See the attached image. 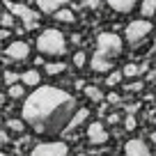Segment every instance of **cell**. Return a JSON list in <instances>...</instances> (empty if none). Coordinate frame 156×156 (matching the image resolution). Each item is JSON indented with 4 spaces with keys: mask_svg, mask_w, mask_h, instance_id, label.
<instances>
[{
    "mask_svg": "<svg viewBox=\"0 0 156 156\" xmlns=\"http://www.w3.org/2000/svg\"><path fill=\"white\" fill-rule=\"evenodd\" d=\"M76 110V99L69 92L53 85H37L25 97L23 122L39 136H58L67 131Z\"/></svg>",
    "mask_w": 156,
    "mask_h": 156,
    "instance_id": "6da1fadb",
    "label": "cell"
},
{
    "mask_svg": "<svg viewBox=\"0 0 156 156\" xmlns=\"http://www.w3.org/2000/svg\"><path fill=\"white\" fill-rule=\"evenodd\" d=\"M23 126H25L23 119H9V122H7V129L14 131V133H23Z\"/></svg>",
    "mask_w": 156,
    "mask_h": 156,
    "instance_id": "603a6c76",
    "label": "cell"
},
{
    "mask_svg": "<svg viewBox=\"0 0 156 156\" xmlns=\"http://www.w3.org/2000/svg\"><path fill=\"white\" fill-rule=\"evenodd\" d=\"M154 156H156V151H154Z\"/></svg>",
    "mask_w": 156,
    "mask_h": 156,
    "instance_id": "d590c367",
    "label": "cell"
},
{
    "mask_svg": "<svg viewBox=\"0 0 156 156\" xmlns=\"http://www.w3.org/2000/svg\"><path fill=\"white\" fill-rule=\"evenodd\" d=\"M151 142H156V131H154V133H151Z\"/></svg>",
    "mask_w": 156,
    "mask_h": 156,
    "instance_id": "1f68e13d",
    "label": "cell"
},
{
    "mask_svg": "<svg viewBox=\"0 0 156 156\" xmlns=\"http://www.w3.org/2000/svg\"><path fill=\"white\" fill-rule=\"evenodd\" d=\"M37 48L41 55H48V58H60V55L67 53V39L62 37V32L55 28H48L37 37Z\"/></svg>",
    "mask_w": 156,
    "mask_h": 156,
    "instance_id": "7a4b0ae2",
    "label": "cell"
},
{
    "mask_svg": "<svg viewBox=\"0 0 156 156\" xmlns=\"http://www.w3.org/2000/svg\"><path fill=\"white\" fill-rule=\"evenodd\" d=\"M83 5H85V7H92V9H97V7H99V0H83Z\"/></svg>",
    "mask_w": 156,
    "mask_h": 156,
    "instance_id": "83f0119b",
    "label": "cell"
},
{
    "mask_svg": "<svg viewBox=\"0 0 156 156\" xmlns=\"http://www.w3.org/2000/svg\"><path fill=\"white\" fill-rule=\"evenodd\" d=\"M69 5V0H37V7L44 14H55V12L60 9V7Z\"/></svg>",
    "mask_w": 156,
    "mask_h": 156,
    "instance_id": "8fae6325",
    "label": "cell"
},
{
    "mask_svg": "<svg viewBox=\"0 0 156 156\" xmlns=\"http://www.w3.org/2000/svg\"><path fill=\"white\" fill-rule=\"evenodd\" d=\"M87 140L92 142V145H106L108 142V131L106 126H103L101 122H92L87 126Z\"/></svg>",
    "mask_w": 156,
    "mask_h": 156,
    "instance_id": "ba28073f",
    "label": "cell"
},
{
    "mask_svg": "<svg viewBox=\"0 0 156 156\" xmlns=\"http://www.w3.org/2000/svg\"><path fill=\"white\" fill-rule=\"evenodd\" d=\"M14 19H16V16L12 14L9 9L2 12V14H0V25H2V28H12V25H14Z\"/></svg>",
    "mask_w": 156,
    "mask_h": 156,
    "instance_id": "7402d4cb",
    "label": "cell"
},
{
    "mask_svg": "<svg viewBox=\"0 0 156 156\" xmlns=\"http://www.w3.org/2000/svg\"><path fill=\"white\" fill-rule=\"evenodd\" d=\"M69 154V147L67 142H39V145L32 147V151H30V156H67Z\"/></svg>",
    "mask_w": 156,
    "mask_h": 156,
    "instance_id": "8992f818",
    "label": "cell"
},
{
    "mask_svg": "<svg viewBox=\"0 0 156 156\" xmlns=\"http://www.w3.org/2000/svg\"><path fill=\"white\" fill-rule=\"evenodd\" d=\"M85 60H87V58H85V53H83V51H78V53L73 55V64H76V67H83V64H85Z\"/></svg>",
    "mask_w": 156,
    "mask_h": 156,
    "instance_id": "484cf974",
    "label": "cell"
},
{
    "mask_svg": "<svg viewBox=\"0 0 156 156\" xmlns=\"http://www.w3.org/2000/svg\"><path fill=\"white\" fill-rule=\"evenodd\" d=\"M106 2H108L115 12H119V14H129V12L136 7L138 0H106Z\"/></svg>",
    "mask_w": 156,
    "mask_h": 156,
    "instance_id": "7c38bea8",
    "label": "cell"
},
{
    "mask_svg": "<svg viewBox=\"0 0 156 156\" xmlns=\"http://www.w3.org/2000/svg\"><path fill=\"white\" fill-rule=\"evenodd\" d=\"M138 126V122H136V117L133 115H129L126 119H124V129H126V131H133V129Z\"/></svg>",
    "mask_w": 156,
    "mask_h": 156,
    "instance_id": "d4e9b609",
    "label": "cell"
},
{
    "mask_svg": "<svg viewBox=\"0 0 156 156\" xmlns=\"http://www.w3.org/2000/svg\"><path fill=\"white\" fill-rule=\"evenodd\" d=\"M9 32H12L9 28H2V30H0V41H2V39H7V37H9Z\"/></svg>",
    "mask_w": 156,
    "mask_h": 156,
    "instance_id": "f546056e",
    "label": "cell"
},
{
    "mask_svg": "<svg viewBox=\"0 0 156 156\" xmlns=\"http://www.w3.org/2000/svg\"><path fill=\"white\" fill-rule=\"evenodd\" d=\"M97 53L103 58H117L122 53V39L115 32H101L97 37Z\"/></svg>",
    "mask_w": 156,
    "mask_h": 156,
    "instance_id": "3957f363",
    "label": "cell"
},
{
    "mask_svg": "<svg viewBox=\"0 0 156 156\" xmlns=\"http://www.w3.org/2000/svg\"><path fill=\"white\" fill-rule=\"evenodd\" d=\"M16 80H21L19 73H14V71H5V83H7V85H14Z\"/></svg>",
    "mask_w": 156,
    "mask_h": 156,
    "instance_id": "cb8c5ba5",
    "label": "cell"
},
{
    "mask_svg": "<svg viewBox=\"0 0 156 156\" xmlns=\"http://www.w3.org/2000/svg\"><path fill=\"white\" fill-rule=\"evenodd\" d=\"M9 99H23V94H25V85L23 83H14V85H9Z\"/></svg>",
    "mask_w": 156,
    "mask_h": 156,
    "instance_id": "d6986e66",
    "label": "cell"
},
{
    "mask_svg": "<svg viewBox=\"0 0 156 156\" xmlns=\"http://www.w3.org/2000/svg\"><path fill=\"white\" fill-rule=\"evenodd\" d=\"M124 78V73L122 71H108V76H106V85H110V87H115V85H119V80Z\"/></svg>",
    "mask_w": 156,
    "mask_h": 156,
    "instance_id": "44dd1931",
    "label": "cell"
},
{
    "mask_svg": "<svg viewBox=\"0 0 156 156\" xmlns=\"http://www.w3.org/2000/svg\"><path fill=\"white\" fill-rule=\"evenodd\" d=\"M154 30V25L149 23L147 19H140V21H133V23L126 25V30H124V37L131 41V44H138V41H142V39L147 37V34Z\"/></svg>",
    "mask_w": 156,
    "mask_h": 156,
    "instance_id": "5b68a950",
    "label": "cell"
},
{
    "mask_svg": "<svg viewBox=\"0 0 156 156\" xmlns=\"http://www.w3.org/2000/svg\"><path fill=\"white\" fill-rule=\"evenodd\" d=\"M154 55H156V46H154Z\"/></svg>",
    "mask_w": 156,
    "mask_h": 156,
    "instance_id": "836d02e7",
    "label": "cell"
},
{
    "mask_svg": "<svg viewBox=\"0 0 156 156\" xmlns=\"http://www.w3.org/2000/svg\"><path fill=\"white\" fill-rule=\"evenodd\" d=\"M87 117H90V110H87V108H78V110L73 112V117H71V122H69V126H67V129H76V126H80V124H83Z\"/></svg>",
    "mask_w": 156,
    "mask_h": 156,
    "instance_id": "5bb4252c",
    "label": "cell"
},
{
    "mask_svg": "<svg viewBox=\"0 0 156 156\" xmlns=\"http://www.w3.org/2000/svg\"><path fill=\"white\" fill-rule=\"evenodd\" d=\"M5 58L9 62H23L30 58V44L28 41H12L5 48Z\"/></svg>",
    "mask_w": 156,
    "mask_h": 156,
    "instance_id": "52a82bcc",
    "label": "cell"
},
{
    "mask_svg": "<svg viewBox=\"0 0 156 156\" xmlns=\"http://www.w3.org/2000/svg\"><path fill=\"white\" fill-rule=\"evenodd\" d=\"M90 67H92V71H97V73H108L112 69V62H110V58H103V55L94 53L92 60H90Z\"/></svg>",
    "mask_w": 156,
    "mask_h": 156,
    "instance_id": "30bf717a",
    "label": "cell"
},
{
    "mask_svg": "<svg viewBox=\"0 0 156 156\" xmlns=\"http://www.w3.org/2000/svg\"><path fill=\"white\" fill-rule=\"evenodd\" d=\"M7 142H9V136H7L5 131H0V147H2V145H7Z\"/></svg>",
    "mask_w": 156,
    "mask_h": 156,
    "instance_id": "f1b7e54d",
    "label": "cell"
},
{
    "mask_svg": "<svg viewBox=\"0 0 156 156\" xmlns=\"http://www.w3.org/2000/svg\"><path fill=\"white\" fill-rule=\"evenodd\" d=\"M85 94H87L90 101H101L103 99V92L97 87V85H85Z\"/></svg>",
    "mask_w": 156,
    "mask_h": 156,
    "instance_id": "ac0fdd59",
    "label": "cell"
},
{
    "mask_svg": "<svg viewBox=\"0 0 156 156\" xmlns=\"http://www.w3.org/2000/svg\"><path fill=\"white\" fill-rule=\"evenodd\" d=\"M140 14L145 16V19L154 16L156 14V0H142L140 2Z\"/></svg>",
    "mask_w": 156,
    "mask_h": 156,
    "instance_id": "2e32d148",
    "label": "cell"
},
{
    "mask_svg": "<svg viewBox=\"0 0 156 156\" xmlns=\"http://www.w3.org/2000/svg\"><path fill=\"white\" fill-rule=\"evenodd\" d=\"M5 9H9L16 19L23 21V28L25 30H32L34 25H37V21H39V12H32L30 7L19 5V2H12V0H5Z\"/></svg>",
    "mask_w": 156,
    "mask_h": 156,
    "instance_id": "277c9868",
    "label": "cell"
},
{
    "mask_svg": "<svg viewBox=\"0 0 156 156\" xmlns=\"http://www.w3.org/2000/svg\"><path fill=\"white\" fill-rule=\"evenodd\" d=\"M0 124H2V119H0Z\"/></svg>",
    "mask_w": 156,
    "mask_h": 156,
    "instance_id": "e575fe53",
    "label": "cell"
},
{
    "mask_svg": "<svg viewBox=\"0 0 156 156\" xmlns=\"http://www.w3.org/2000/svg\"><path fill=\"white\" fill-rule=\"evenodd\" d=\"M126 90H129V92H140V90H142V83H140V80H133L131 85H126Z\"/></svg>",
    "mask_w": 156,
    "mask_h": 156,
    "instance_id": "4316f807",
    "label": "cell"
},
{
    "mask_svg": "<svg viewBox=\"0 0 156 156\" xmlns=\"http://www.w3.org/2000/svg\"><path fill=\"white\" fill-rule=\"evenodd\" d=\"M142 71H145V67H142V64H126V67H124L122 69V73H124V76H126V78H133V76H140V73Z\"/></svg>",
    "mask_w": 156,
    "mask_h": 156,
    "instance_id": "e0dca14e",
    "label": "cell"
},
{
    "mask_svg": "<svg viewBox=\"0 0 156 156\" xmlns=\"http://www.w3.org/2000/svg\"><path fill=\"white\" fill-rule=\"evenodd\" d=\"M55 19L60 21V23H73V21H76V16H73V12L71 9H67V7H60L58 12H55Z\"/></svg>",
    "mask_w": 156,
    "mask_h": 156,
    "instance_id": "9a60e30c",
    "label": "cell"
},
{
    "mask_svg": "<svg viewBox=\"0 0 156 156\" xmlns=\"http://www.w3.org/2000/svg\"><path fill=\"white\" fill-rule=\"evenodd\" d=\"M124 154H126V156H151V151H149V147H147L145 140L133 138V140H126V145H124Z\"/></svg>",
    "mask_w": 156,
    "mask_h": 156,
    "instance_id": "9c48e42d",
    "label": "cell"
},
{
    "mask_svg": "<svg viewBox=\"0 0 156 156\" xmlns=\"http://www.w3.org/2000/svg\"><path fill=\"white\" fill-rule=\"evenodd\" d=\"M76 156H87V154H76Z\"/></svg>",
    "mask_w": 156,
    "mask_h": 156,
    "instance_id": "d6a6232c",
    "label": "cell"
},
{
    "mask_svg": "<svg viewBox=\"0 0 156 156\" xmlns=\"http://www.w3.org/2000/svg\"><path fill=\"white\" fill-rule=\"evenodd\" d=\"M108 101H110V103H119V94H115V92L108 94Z\"/></svg>",
    "mask_w": 156,
    "mask_h": 156,
    "instance_id": "4dcf8cb0",
    "label": "cell"
},
{
    "mask_svg": "<svg viewBox=\"0 0 156 156\" xmlns=\"http://www.w3.org/2000/svg\"><path fill=\"white\" fill-rule=\"evenodd\" d=\"M39 80H41V76H39V71H37V69H30V71L21 73V83H23L25 87H37V85H39Z\"/></svg>",
    "mask_w": 156,
    "mask_h": 156,
    "instance_id": "4fadbf2b",
    "label": "cell"
},
{
    "mask_svg": "<svg viewBox=\"0 0 156 156\" xmlns=\"http://www.w3.org/2000/svg\"><path fill=\"white\" fill-rule=\"evenodd\" d=\"M64 69H67L64 62H48L46 64V73H48V76H58V73H62Z\"/></svg>",
    "mask_w": 156,
    "mask_h": 156,
    "instance_id": "ffe728a7",
    "label": "cell"
},
{
    "mask_svg": "<svg viewBox=\"0 0 156 156\" xmlns=\"http://www.w3.org/2000/svg\"><path fill=\"white\" fill-rule=\"evenodd\" d=\"M80 2H83V0H80Z\"/></svg>",
    "mask_w": 156,
    "mask_h": 156,
    "instance_id": "8d00e7d4",
    "label": "cell"
}]
</instances>
